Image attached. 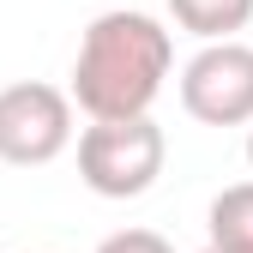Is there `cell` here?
Segmentation results:
<instances>
[{"label": "cell", "mask_w": 253, "mask_h": 253, "mask_svg": "<svg viewBox=\"0 0 253 253\" xmlns=\"http://www.w3.org/2000/svg\"><path fill=\"white\" fill-rule=\"evenodd\" d=\"M169 67H175V37L163 30V18L139 6L97 12L73 54V103L90 121L151 115V103L169 84Z\"/></svg>", "instance_id": "cell-1"}, {"label": "cell", "mask_w": 253, "mask_h": 253, "mask_svg": "<svg viewBox=\"0 0 253 253\" xmlns=\"http://www.w3.org/2000/svg\"><path fill=\"white\" fill-rule=\"evenodd\" d=\"M73 90L18 79L0 90V163L12 169H42L73 145Z\"/></svg>", "instance_id": "cell-3"}, {"label": "cell", "mask_w": 253, "mask_h": 253, "mask_svg": "<svg viewBox=\"0 0 253 253\" xmlns=\"http://www.w3.org/2000/svg\"><path fill=\"white\" fill-rule=\"evenodd\" d=\"M97 253H175L157 229H115V235H103L97 241Z\"/></svg>", "instance_id": "cell-7"}, {"label": "cell", "mask_w": 253, "mask_h": 253, "mask_svg": "<svg viewBox=\"0 0 253 253\" xmlns=\"http://www.w3.org/2000/svg\"><path fill=\"white\" fill-rule=\"evenodd\" d=\"M247 163H253V126H247Z\"/></svg>", "instance_id": "cell-8"}, {"label": "cell", "mask_w": 253, "mask_h": 253, "mask_svg": "<svg viewBox=\"0 0 253 253\" xmlns=\"http://www.w3.org/2000/svg\"><path fill=\"white\" fill-rule=\"evenodd\" d=\"M205 253H229V247H217V241H205Z\"/></svg>", "instance_id": "cell-9"}, {"label": "cell", "mask_w": 253, "mask_h": 253, "mask_svg": "<svg viewBox=\"0 0 253 253\" xmlns=\"http://www.w3.org/2000/svg\"><path fill=\"white\" fill-rule=\"evenodd\" d=\"M169 18L187 30V37H199V42H223L235 37V30L253 24V0H163Z\"/></svg>", "instance_id": "cell-5"}, {"label": "cell", "mask_w": 253, "mask_h": 253, "mask_svg": "<svg viewBox=\"0 0 253 253\" xmlns=\"http://www.w3.org/2000/svg\"><path fill=\"white\" fill-rule=\"evenodd\" d=\"M169 163V139L151 115L90 121L79 133V181L97 199H145Z\"/></svg>", "instance_id": "cell-2"}, {"label": "cell", "mask_w": 253, "mask_h": 253, "mask_svg": "<svg viewBox=\"0 0 253 253\" xmlns=\"http://www.w3.org/2000/svg\"><path fill=\"white\" fill-rule=\"evenodd\" d=\"M181 109L199 126H253V48L223 37L181 67Z\"/></svg>", "instance_id": "cell-4"}, {"label": "cell", "mask_w": 253, "mask_h": 253, "mask_svg": "<svg viewBox=\"0 0 253 253\" xmlns=\"http://www.w3.org/2000/svg\"><path fill=\"white\" fill-rule=\"evenodd\" d=\"M205 229H211L217 247H229V253H253V181H235V187H223V193L211 199Z\"/></svg>", "instance_id": "cell-6"}]
</instances>
